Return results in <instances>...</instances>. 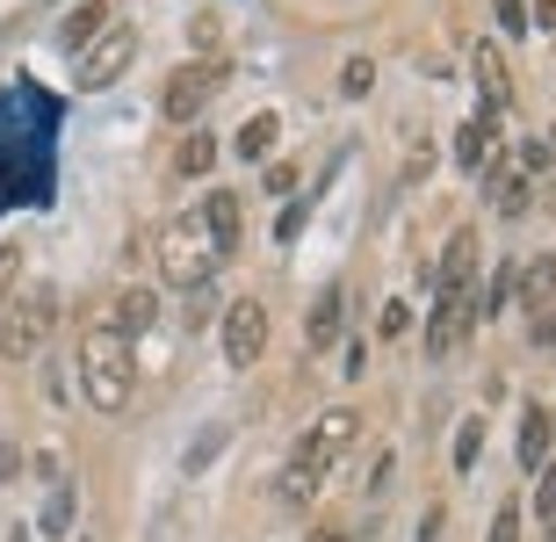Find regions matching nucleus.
I'll list each match as a JSON object with an SVG mask.
<instances>
[{
    "mask_svg": "<svg viewBox=\"0 0 556 542\" xmlns=\"http://www.w3.org/2000/svg\"><path fill=\"white\" fill-rule=\"evenodd\" d=\"M304 217H311V196H289V203H282V217H275V247H296Z\"/></svg>",
    "mask_w": 556,
    "mask_h": 542,
    "instance_id": "nucleus-27",
    "label": "nucleus"
},
{
    "mask_svg": "<svg viewBox=\"0 0 556 542\" xmlns=\"http://www.w3.org/2000/svg\"><path fill=\"white\" fill-rule=\"evenodd\" d=\"M160 312H166V297H160V282H124V290L109 297V333L116 340H144L152 326H160Z\"/></svg>",
    "mask_w": 556,
    "mask_h": 542,
    "instance_id": "nucleus-9",
    "label": "nucleus"
},
{
    "mask_svg": "<svg viewBox=\"0 0 556 542\" xmlns=\"http://www.w3.org/2000/svg\"><path fill=\"white\" fill-rule=\"evenodd\" d=\"M514 275H520V261H498L492 268V290L477 297V318H498L506 304H514Z\"/></svg>",
    "mask_w": 556,
    "mask_h": 542,
    "instance_id": "nucleus-25",
    "label": "nucleus"
},
{
    "mask_svg": "<svg viewBox=\"0 0 556 542\" xmlns=\"http://www.w3.org/2000/svg\"><path fill=\"white\" fill-rule=\"evenodd\" d=\"M354 441H362V413H354V405H326V413L296 434V449H289V463H282V478H275V500H282L289 514H311L318 484L332 478V463L348 456Z\"/></svg>",
    "mask_w": 556,
    "mask_h": 542,
    "instance_id": "nucleus-1",
    "label": "nucleus"
},
{
    "mask_svg": "<svg viewBox=\"0 0 556 542\" xmlns=\"http://www.w3.org/2000/svg\"><path fill=\"white\" fill-rule=\"evenodd\" d=\"M427 174H433V152H427V146H419V152H413V160H405V188H413V181H427Z\"/></svg>",
    "mask_w": 556,
    "mask_h": 542,
    "instance_id": "nucleus-38",
    "label": "nucleus"
},
{
    "mask_svg": "<svg viewBox=\"0 0 556 542\" xmlns=\"http://www.w3.org/2000/svg\"><path fill=\"white\" fill-rule=\"evenodd\" d=\"M535 528H542V542H556V456L535 470Z\"/></svg>",
    "mask_w": 556,
    "mask_h": 542,
    "instance_id": "nucleus-24",
    "label": "nucleus"
},
{
    "mask_svg": "<svg viewBox=\"0 0 556 542\" xmlns=\"http://www.w3.org/2000/svg\"><path fill=\"white\" fill-rule=\"evenodd\" d=\"M433 535H441V514H427V528H419V542H433Z\"/></svg>",
    "mask_w": 556,
    "mask_h": 542,
    "instance_id": "nucleus-42",
    "label": "nucleus"
},
{
    "mask_svg": "<svg viewBox=\"0 0 556 542\" xmlns=\"http://www.w3.org/2000/svg\"><path fill=\"white\" fill-rule=\"evenodd\" d=\"M73 521H80V484H73V478H51L29 528H37V535H51V542H65V535H73Z\"/></svg>",
    "mask_w": 556,
    "mask_h": 542,
    "instance_id": "nucleus-18",
    "label": "nucleus"
},
{
    "mask_svg": "<svg viewBox=\"0 0 556 542\" xmlns=\"http://www.w3.org/2000/svg\"><path fill=\"white\" fill-rule=\"evenodd\" d=\"M109 22H116V0H80V8H65V15H59V29H51V37H59L65 59H80V51L102 37Z\"/></svg>",
    "mask_w": 556,
    "mask_h": 542,
    "instance_id": "nucleus-16",
    "label": "nucleus"
},
{
    "mask_svg": "<svg viewBox=\"0 0 556 542\" xmlns=\"http://www.w3.org/2000/svg\"><path fill=\"white\" fill-rule=\"evenodd\" d=\"M80 398L94 405L102 419L130 413V398H138V355H130V340H116L109 326H87L80 333Z\"/></svg>",
    "mask_w": 556,
    "mask_h": 542,
    "instance_id": "nucleus-2",
    "label": "nucleus"
},
{
    "mask_svg": "<svg viewBox=\"0 0 556 542\" xmlns=\"http://www.w3.org/2000/svg\"><path fill=\"white\" fill-rule=\"evenodd\" d=\"M275 146H282V109H253L247 124L231 130V160H247V167H268Z\"/></svg>",
    "mask_w": 556,
    "mask_h": 542,
    "instance_id": "nucleus-17",
    "label": "nucleus"
},
{
    "mask_svg": "<svg viewBox=\"0 0 556 542\" xmlns=\"http://www.w3.org/2000/svg\"><path fill=\"white\" fill-rule=\"evenodd\" d=\"M203 225H210V239H217V253H225V268L239 261V247H247V196L239 188H203Z\"/></svg>",
    "mask_w": 556,
    "mask_h": 542,
    "instance_id": "nucleus-10",
    "label": "nucleus"
},
{
    "mask_svg": "<svg viewBox=\"0 0 556 542\" xmlns=\"http://www.w3.org/2000/svg\"><path fill=\"white\" fill-rule=\"evenodd\" d=\"M405 333H413V304H405V297H391V304L376 312V340H405Z\"/></svg>",
    "mask_w": 556,
    "mask_h": 542,
    "instance_id": "nucleus-26",
    "label": "nucleus"
},
{
    "mask_svg": "<svg viewBox=\"0 0 556 542\" xmlns=\"http://www.w3.org/2000/svg\"><path fill=\"white\" fill-rule=\"evenodd\" d=\"M332 87H340V102H369V94H376V59L354 51V59L340 65V80H332Z\"/></svg>",
    "mask_w": 556,
    "mask_h": 542,
    "instance_id": "nucleus-23",
    "label": "nucleus"
},
{
    "mask_svg": "<svg viewBox=\"0 0 556 542\" xmlns=\"http://www.w3.org/2000/svg\"><path fill=\"white\" fill-rule=\"evenodd\" d=\"M477 282V225H455L441 261H433V297H470Z\"/></svg>",
    "mask_w": 556,
    "mask_h": 542,
    "instance_id": "nucleus-11",
    "label": "nucleus"
},
{
    "mask_svg": "<svg viewBox=\"0 0 556 542\" xmlns=\"http://www.w3.org/2000/svg\"><path fill=\"white\" fill-rule=\"evenodd\" d=\"M130 65H138V29H130L124 15L109 22L102 37L87 43L80 59H73V87H80V94H102V87H116L130 73Z\"/></svg>",
    "mask_w": 556,
    "mask_h": 542,
    "instance_id": "nucleus-7",
    "label": "nucleus"
},
{
    "mask_svg": "<svg viewBox=\"0 0 556 542\" xmlns=\"http://www.w3.org/2000/svg\"><path fill=\"white\" fill-rule=\"evenodd\" d=\"M304 542H362V535H354V521H311Z\"/></svg>",
    "mask_w": 556,
    "mask_h": 542,
    "instance_id": "nucleus-33",
    "label": "nucleus"
},
{
    "mask_svg": "<svg viewBox=\"0 0 556 542\" xmlns=\"http://www.w3.org/2000/svg\"><path fill=\"white\" fill-rule=\"evenodd\" d=\"M362 362H369V348H362V340H348V355H340V376H362Z\"/></svg>",
    "mask_w": 556,
    "mask_h": 542,
    "instance_id": "nucleus-39",
    "label": "nucleus"
},
{
    "mask_svg": "<svg viewBox=\"0 0 556 542\" xmlns=\"http://www.w3.org/2000/svg\"><path fill=\"white\" fill-rule=\"evenodd\" d=\"M15 290H22V247H0V312H8Z\"/></svg>",
    "mask_w": 556,
    "mask_h": 542,
    "instance_id": "nucleus-30",
    "label": "nucleus"
},
{
    "mask_svg": "<svg viewBox=\"0 0 556 542\" xmlns=\"http://www.w3.org/2000/svg\"><path fill=\"white\" fill-rule=\"evenodd\" d=\"M492 15L506 37H528V0H492Z\"/></svg>",
    "mask_w": 556,
    "mask_h": 542,
    "instance_id": "nucleus-32",
    "label": "nucleus"
},
{
    "mask_svg": "<svg viewBox=\"0 0 556 542\" xmlns=\"http://www.w3.org/2000/svg\"><path fill=\"white\" fill-rule=\"evenodd\" d=\"M59 318H65V290L59 282H22L15 297H8V312H0V362H37L43 348H51V333H59Z\"/></svg>",
    "mask_w": 556,
    "mask_h": 542,
    "instance_id": "nucleus-4",
    "label": "nucleus"
},
{
    "mask_svg": "<svg viewBox=\"0 0 556 542\" xmlns=\"http://www.w3.org/2000/svg\"><path fill=\"white\" fill-rule=\"evenodd\" d=\"M348 340V282H326V290L311 297V318H304V348L311 355H326Z\"/></svg>",
    "mask_w": 556,
    "mask_h": 542,
    "instance_id": "nucleus-12",
    "label": "nucleus"
},
{
    "mask_svg": "<svg viewBox=\"0 0 556 542\" xmlns=\"http://www.w3.org/2000/svg\"><path fill=\"white\" fill-rule=\"evenodd\" d=\"M477 456H484V413H463V427H455L448 441V463H455V478H470Z\"/></svg>",
    "mask_w": 556,
    "mask_h": 542,
    "instance_id": "nucleus-22",
    "label": "nucleus"
},
{
    "mask_svg": "<svg viewBox=\"0 0 556 542\" xmlns=\"http://www.w3.org/2000/svg\"><path fill=\"white\" fill-rule=\"evenodd\" d=\"M484 181H492V210L506 217V225H514V217H528V203H535V181H528L520 167L492 160V167H484Z\"/></svg>",
    "mask_w": 556,
    "mask_h": 542,
    "instance_id": "nucleus-20",
    "label": "nucleus"
},
{
    "mask_svg": "<svg viewBox=\"0 0 556 542\" xmlns=\"http://www.w3.org/2000/svg\"><path fill=\"white\" fill-rule=\"evenodd\" d=\"M549 441H556V413L542 405V398H520V434H514V456H520V470L535 478L542 463H549Z\"/></svg>",
    "mask_w": 556,
    "mask_h": 542,
    "instance_id": "nucleus-14",
    "label": "nucleus"
},
{
    "mask_svg": "<svg viewBox=\"0 0 556 542\" xmlns=\"http://www.w3.org/2000/svg\"><path fill=\"white\" fill-rule=\"evenodd\" d=\"M289 188H296V167H289V160H268V196H289Z\"/></svg>",
    "mask_w": 556,
    "mask_h": 542,
    "instance_id": "nucleus-35",
    "label": "nucleus"
},
{
    "mask_svg": "<svg viewBox=\"0 0 556 542\" xmlns=\"http://www.w3.org/2000/svg\"><path fill=\"white\" fill-rule=\"evenodd\" d=\"M217 37H225V22H217V15H195V29H188L195 59H217Z\"/></svg>",
    "mask_w": 556,
    "mask_h": 542,
    "instance_id": "nucleus-29",
    "label": "nucleus"
},
{
    "mask_svg": "<svg viewBox=\"0 0 556 542\" xmlns=\"http://www.w3.org/2000/svg\"><path fill=\"white\" fill-rule=\"evenodd\" d=\"M528 29H542V37H556V0H535V8H528Z\"/></svg>",
    "mask_w": 556,
    "mask_h": 542,
    "instance_id": "nucleus-37",
    "label": "nucleus"
},
{
    "mask_svg": "<svg viewBox=\"0 0 556 542\" xmlns=\"http://www.w3.org/2000/svg\"><path fill=\"white\" fill-rule=\"evenodd\" d=\"M535 348H556V304H549V318L535 326Z\"/></svg>",
    "mask_w": 556,
    "mask_h": 542,
    "instance_id": "nucleus-41",
    "label": "nucleus"
},
{
    "mask_svg": "<svg viewBox=\"0 0 556 542\" xmlns=\"http://www.w3.org/2000/svg\"><path fill=\"white\" fill-rule=\"evenodd\" d=\"M391 478H397V456L383 449V456L369 463V484H362V492H369V506H383V500H391Z\"/></svg>",
    "mask_w": 556,
    "mask_h": 542,
    "instance_id": "nucleus-28",
    "label": "nucleus"
},
{
    "mask_svg": "<svg viewBox=\"0 0 556 542\" xmlns=\"http://www.w3.org/2000/svg\"><path fill=\"white\" fill-rule=\"evenodd\" d=\"M0 542H37V528H29V521H8V528H0Z\"/></svg>",
    "mask_w": 556,
    "mask_h": 542,
    "instance_id": "nucleus-40",
    "label": "nucleus"
},
{
    "mask_svg": "<svg viewBox=\"0 0 556 542\" xmlns=\"http://www.w3.org/2000/svg\"><path fill=\"white\" fill-rule=\"evenodd\" d=\"M492 160H498V116H470V124L455 130V167L484 174Z\"/></svg>",
    "mask_w": 556,
    "mask_h": 542,
    "instance_id": "nucleus-19",
    "label": "nucleus"
},
{
    "mask_svg": "<svg viewBox=\"0 0 556 542\" xmlns=\"http://www.w3.org/2000/svg\"><path fill=\"white\" fill-rule=\"evenodd\" d=\"M217 340H225V362L239 376L261 369V355H268V340H275V318L261 297H231L225 312H217Z\"/></svg>",
    "mask_w": 556,
    "mask_h": 542,
    "instance_id": "nucleus-6",
    "label": "nucleus"
},
{
    "mask_svg": "<svg viewBox=\"0 0 556 542\" xmlns=\"http://www.w3.org/2000/svg\"><path fill=\"white\" fill-rule=\"evenodd\" d=\"M217 441H225V427H210V434H203V441H195V449H188V470H203V463H210V456H217Z\"/></svg>",
    "mask_w": 556,
    "mask_h": 542,
    "instance_id": "nucleus-34",
    "label": "nucleus"
},
{
    "mask_svg": "<svg viewBox=\"0 0 556 542\" xmlns=\"http://www.w3.org/2000/svg\"><path fill=\"white\" fill-rule=\"evenodd\" d=\"M484 542H520V500H498V514H492V535Z\"/></svg>",
    "mask_w": 556,
    "mask_h": 542,
    "instance_id": "nucleus-31",
    "label": "nucleus"
},
{
    "mask_svg": "<svg viewBox=\"0 0 556 542\" xmlns=\"http://www.w3.org/2000/svg\"><path fill=\"white\" fill-rule=\"evenodd\" d=\"M210 312H217V297L195 290V297H188V318H181V326H210Z\"/></svg>",
    "mask_w": 556,
    "mask_h": 542,
    "instance_id": "nucleus-36",
    "label": "nucleus"
},
{
    "mask_svg": "<svg viewBox=\"0 0 556 542\" xmlns=\"http://www.w3.org/2000/svg\"><path fill=\"white\" fill-rule=\"evenodd\" d=\"M225 80H231V59H188V65H174L166 87H160V116L195 130V116L225 94Z\"/></svg>",
    "mask_w": 556,
    "mask_h": 542,
    "instance_id": "nucleus-5",
    "label": "nucleus"
},
{
    "mask_svg": "<svg viewBox=\"0 0 556 542\" xmlns=\"http://www.w3.org/2000/svg\"><path fill=\"white\" fill-rule=\"evenodd\" d=\"M470 333H477V297H433V312H427V362H455Z\"/></svg>",
    "mask_w": 556,
    "mask_h": 542,
    "instance_id": "nucleus-8",
    "label": "nucleus"
},
{
    "mask_svg": "<svg viewBox=\"0 0 556 542\" xmlns=\"http://www.w3.org/2000/svg\"><path fill=\"white\" fill-rule=\"evenodd\" d=\"M217 275H225V253H217V239H210L203 210L195 203L174 210V217L160 225V282L181 290V297H195V290H210Z\"/></svg>",
    "mask_w": 556,
    "mask_h": 542,
    "instance_id": "nucleus-3",
    "label": "nucleus"
},
{
    "mask_svg": "<svg viewBox=\"0 0 556 542\" xmlns=\"http://www.w3.org/2000/svg\"><path fill=\"white\" fill-rule=\"evenodd\" d=\"M514 304L528 318H549V304H556V253H528V261H520V275H514Z\"/></svg>",
    "mask_w": 556,
    "mask_h": 542,
    "instance_id": "nucleus-15",
    "label": "nucleus"
},
{
    "mask_svg": "<svg viewBox=\"0 0 556 542\" xmlns=\"http://www.w3.org/2000/svg\"><path fill=\"white\" fill-rule=\"evenodd\" d=\"M217 160H225V138H210L203 124L181 138V152H174V181H210L217 174Z\"/></svg>",
    "mask_w": 556,
    "mask_h": 542,
    "instance_id": "nucleus-21",
    "label": "nucleus"
},
{
    "mask_svg": "<svg viewBox=\"0 0 556 542\" xmlns=\"http://www.w3.org/2000/svg\"><path fill=\"white\" fill-rule=\"evenodd\" d=\"M470 73H477V87H484V109H477V116H506V109H514V73H506L492 37L470 43Z\"/></svg>",
    "mask_w": 556,
    "mask_h": 542,
    "instance_id": "nucleus-13",
    "label": "nucleus"
}]
</instances>
